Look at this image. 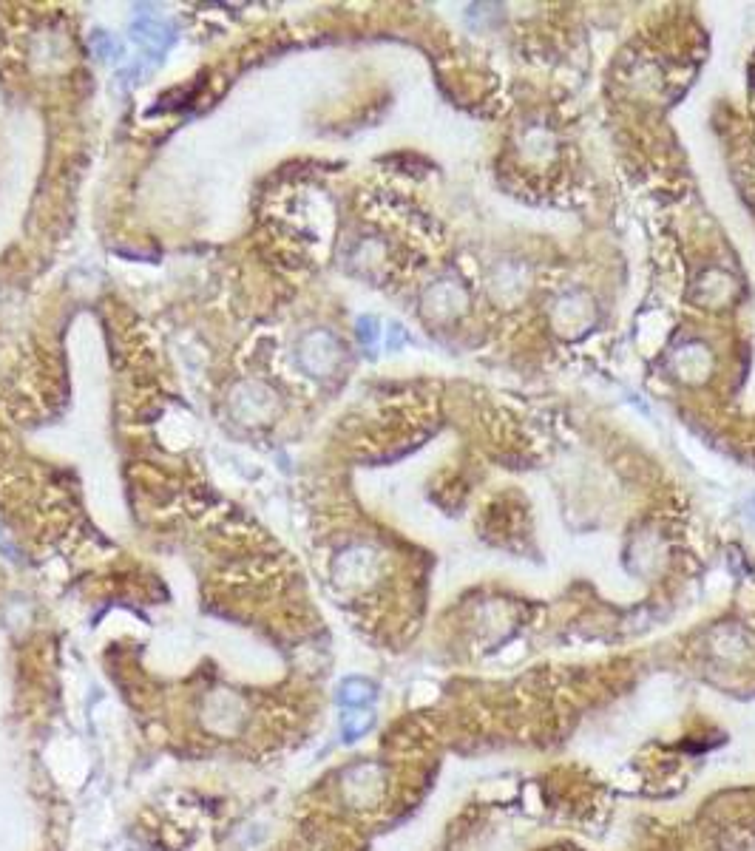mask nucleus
Masks as SVG:
<instances>
[{
  "instance_id": "nucleus-9",
  "label": "nucleus",
  "mask_w": 755,
  "mask_h": 851,
  "mask_svg": "<svg viewBox=\"0 0 755 851\" xmlns=\"http://www.w3.org/2000/svg\"><path fill=\"white\" fill-rule=\"evenodd\" d=\"M375 701V684H369L367 678H347L338 687V704L350 707V710H364Z\"/></svg>"
},
{
  "instance_id": "nucleus-6",
  "label": "nucleus",
  "mask_w": 755,
  "mask_h": 851,
  "mask_svg": "<svg viewBox=\"0 0 755 851\" xmlns=\"http://www.w3.org/2000/svg\"><path fill=\"white\" fill-rule=\"evenodd\" d=\"M344 358V347L333 332L313 330L301 338L299 364L313 378H330Z\"/></svg>"
},
{
  "instance_id": "nucleus-5",
  "label": "nucleus",
  "mask_w": 755,
  "mask_h": 851,
  "mask_svg": "<svg viewBox=\"0 0 755 851\" xmlns=\"http://www.w3.org/2000/svg\"><path fill=\"white\" fill-rule=\"evenodd\" d=\"M670 375L685 386H704L716 372L713 347L702 338H682L668 352Z\"/></svg>"
},
{
  "instance_id": "nucleus-14",
  "label": "nucleus",
  "mask_w": 755,
  "mask_h": 851,
  "mask_svg": "<svg viewBox=\"0 0 755 851\" xmlns=\"http://www.w3.org/2000/svg\"><path fill=\"white\" fill-rule=\"evenodd\" d=\"M404 341H406L404 327H401V324H392V327H389V349H398Z\"/></svg>"
},
{
  "instance_id": "nucleus-11",
  "label": "nucleus",
  "mask_w": 755,
  "mask_h": 851,
  "mask_svg": "<svg viewBox=\"0 0 755 851\" xmlns=\"http://www.w3.org/2000/svg\"><path fill=\"white\" fill-rule=\"evenodd\" d=\"M372 724H375V715L369 713V710H352L350 715H344L341 730H344V738H347V741H355V738H361L364 732L372 730Z\"/></svg>"
},
{
  "instance_id": "nucleus-13",
  "label": "nucleus",
  "mask_w": 755,
  "mask_h": 851,
  "mask_svg": "<svg viewBox=\"0 0 755 851\" xmlns=\"http://www.w3.org/2000/svg\"><path fill=\"white\" fill-rule=\"evenodd\" d=\"M741 522H744V528L755 537V500H750V503L741 508Z\"/></svg>"
},
{
  "instance_id": "nucleus-7",
  "label": "nucleus",
  "mask_w": 755,
  "mask_h": 851,
  "mask_svg": "<svg viewBox=\"0 0 755 851\" xmlns=\"http://www.w3.org/2000/svg\"><path fill=\"white\" fill-rule=\"evenodd\" d=\"M517 157L531 168H548L560 157V137L548 122H526L517 131Z\"/></svg>"
},
{
  "instance_id": "nucleus-10",
  "label": "nucleus",
  "mask_w": 755,
  "mask_h": 851,
  "mask_svg": "<svg viewBox=\"0 0 755 851\" xmlns=\"http://www.w3.org/2000/svg\"><path fill=\"white\" fill-rule=\"evenodd\" d=\"M134 32H137V37H142V40H148L154 49H168V46L174 43L171 26L162 18H154V15H142V18H137Z\"/></svg>"
},
{
  "instance_id": "nucleus-2",
  "label": "nucleus",
  "mask_w": 755,
  "mask_h": 851,
  "mask_svg": "<svg viewBox=\"0 0 755 851\" xmlns=\"http://www.w3.org/2000/svg\"><path fill=\"white\" fill-rule=\"evenodd\" d=\"M472 310V290L455 273L432 278L421 293V315L432 327H449Z\"/></svg>"
},
{
  "instance_id": "nucleus-4",
  "label": "nucleus",
  "mask_w": 755,
  "mask_h": 851,
  "mask_svg": "<svg viewBox=\"0 0 755 851\" xmlns=\"http://www.w3.org/2000/svg\"><path fill=\"white\" fill-rule=\"evenodd\" d=\"M690 304H696L699 310L707 313H724L730 307H736L741 298V281L733 270L721 267V264H710L704 267L699 276L693 278L690 290H687Z\"/></svg>"
},
{
  "instance_id": "nucleus-1",
  "label": "nucleus",
  "mask_w": 755,
  "mask_h": 851,
  "mask_svg": "<svg viewBox=\"0 0 755 851\" xmlns=\"http://www.w3.org/2000/svg\"><path fill=\"white\" fill-rule=\"evenodd\" d=\"M599 304L585 287H568L548 307V327L562 341H582L597 330Z\"/></svg>"
},
{
  "instance_id": "nucleus-15",
  "label": "nucleus",
  "mask_w": 755,
  "mask_h": 851,
  "mask_svg": "<svg viewBox=\"0 0 755 851\" xmlns=\"http://www.w3.org/2000/svg\"><path fill=\"white\" fill-rule=\"evenodd\" d=\"M0 554L6 556L9 562H18V559H20L18 548H15V545H12L9 539H6V534H3V531H0Z\"/></svg>"
},
{
  "instance_id": "nucleus-8",
  "label": "nucleus",
  "mask_w": 755,
  "mask_h": 851,
  "mask_svg": "<svg viewBox=\"0 0 755 851\" xmlns=\"http://www.w3.org/2000/svg\"><path fill=\"white\" fill-rule=\"evenodd\" d=\"M378 574V554L367 545H352L335 562V576L344 585H367Z\"/></svg>"
},
{
  "instance_id": "nucleus-3",
  "label": "nucleus",
  "mask_w": 755,
  "mask_h": 851,
  "mask_svg": "<svg viewBox=\"0 0 755 851\" xmlns=\"http://www.w3.org/2000/svg\"><path fill=\"white\" fill-rule=\"evenodd\" d=\"M486 296L492 301L494 307L500 310H514L520 307L523 301L531 293V284H534V273H531V264L523 259H497L489 264L486 270Z\"/></svg>"
},
{
  "instance_id": "nucleus-12",
  "label": "nucleus",
  "mask_w": 755,
  "mask_h": 851,
  "mask_svg": "<svg viewBox=\"0 0 755 851\" xmlns=\"http://www.w3.org/2000/svg\"><path fill=\"white\" fill-rule=\"evenodd\" d=\"M378 318H372V315H364V318H358V338H361V344L367 349H372L375 344H378Z\"/></svg>"
}]
</instances>
